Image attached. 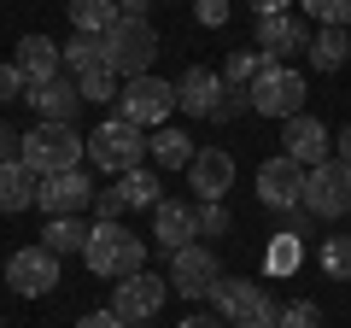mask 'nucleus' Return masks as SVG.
Returning <instances> with one entry per match:
<instances>
[{
    "mask_svg": "<svg viewBox=\"0 0 351 328\" xmlns=\"http://www.w3.org/2000/svg\"><path fill=\"white\" fill-rule=\"evenodd\" d=\"M188 188L199 194V205L205 200H228V188H234V159H228L223 147H199L193 164H188Z\"/></svg>",
    "mask_w": 351,
    "mask_h": 328,
    "instance_id": "obj_16",
    "label": "nucleus"
},
{
    "mask_svg": "<svg viewBox=\"0 0 351 328\" xmlns=\"http://www.w3.org/2000/svg\"><path fill=\"white\" fill-rule=\"evenodd\" d=\"M263 71V53H234L223 65V89H252V76Z\"/></svg>",
    "mask_w": 351,
    "mask_h": 328,
    "instance_id": "obj_31",
    "label": "nucleus"
},
{
    "mask_svg": "<svg viewBox=\"0 0 351 328\" xmlns=\"http://www.w3.org/2000/svg\"><path fill=\"white\" fill-rule=\"evenodd\" d=\"M76 328H129V323L112 311V305H106V311H88V316H76Z\"/></svg>",
    "mask_w": 351,
    "mask_h": 328,
    "instance_id": "obj_38",
    "label": "nucleus"
},
{
    "mask_svg": "<svg viewBox=\"0 0 351 328\" xmlns=\"http://www.w3.org/2000/svg\"><path fill=\"white\" fill-rule=\"evenodd\" d=\"M334 147H339V159L351 164V129H339V135H334Z\"/></svg>",
    "mask_w": 351,
    "mask_h": 328,
    "instance_id": "obj_43",
    "label": "nucleus"
},
{
    "mask_svg": "<svg viewBox=\"0 0 351 328\" xmlns=\"http://www.w3.org/2000/svg\"><path fill=\"white\" fill-rule=\"evenodd\" d=\"M147 152L158 159V170H188L199 147H193V135H188V129L164 124V129H152V135H147Z\"/></svg>",
    "mask_w": 351,
    "mask_h": 328,
    "instance_id": "obj_21",
    "label": "nucleus"
},
{
    "mask_svg": "<svg viewBox=\"0 0 351 328\" xmlns=\"http://www.w3.org/2000/svg\"><path fill=\"white\" fill-rule=\"evenodd\" d=\"M287 6H293V0H252V12H258V18H269V12H287Z\"/></svg>",
    "mask_w": 351,
    "mask_h": 328,
    "instance_id": "obj_41",
    "label": "nucleus"
},
{
    "mask_svg": "<svg viewBox=\"0 0 351 328\" xmlns=\"http://www.w3.org/2000/svg\"><path fill=\"white\" fill-rule=\"evenodd\" d=\"M0 328H6V323H0Z\"/></svg>",
    "mask_w": 351,
    "mask_h": 328,
    "instance_id": "obj_45",
    "label": "nucleus"
},
{
    "mask_svg": "<svg viewBox=\"0 0 351 328\" xmlns=\"http://www.w3.org/2000/svg\"><path fill=\"white\" fill-rule=\"evenodd\" d=\"M6 288L24 293V299H47L53 288H59V253H47V246H18L12 258H6Z\"/></svg>",
    "mask_w": 351,
    "mask_h": 328,
    "instance_id": "obj_9",
    "label": "nucleus"
},
{
    "mask_svg": "<svg viewBox=\"0 0 351 328\" xmlns=\"http://www.w3.org/2000/svg\"><path fill=\"white\" fill-rule=\"evenodd\" d=\"M258 53H263V65H281V59H293V53H311V24L293 18V12L258 18Z\"/></svg>",
    "mask_w": 351,
    "mask_h": 328,
    "instance_id": "obj_14",
    "label": "nucleus"
},
{
    "mask_svg": "<svg viewBox=\"0 0 351 328\" xmlns=\"http://www.w3.org/2000/svg\"><path fill=\"white\" fill-rule=\"evenodd\" d=\"M346 36H351V30H346Z\"/></svg>",
    "mask_w": 351,
    "mask_h": 328,
    "instance_id": "obj_46",
    "label": "nucleus"
},
{
    "mask_svg": "<svg viewBox=\"0 0 351 328\" xmlns=\"http://www.w3.org/2000/svg\"><path fill=\"white\" fill-rule=\"evenodd\" d=\"M176 106L188 117H217V106H223V76H217L211 65H193V71L176 82Z\"/></svg>",
    "mask_w": 351,
    "mask_h": 328,
    "instance_id": "obj_18",
    "label": "nucleus"
},
{
    "mask_svg": "<svg viewBox=\"0 0 351 328\" xmlns=\"http://www.w3.org/2000/svg\"><path fill=\"white\" fill-rule=\"evenodd\" d=\"M304 211L316 217H346L351 211V164L346 159H322L304 170Z\"/></svg>",
    "mask_w": 351,
    "mask_h": 328,
    "instance_id": "obj_7",
    "label": "nucleus"
},
{
    "mask_svg": "<svg viewBox=\"0 0 351 328\" xmlns=\"http://www.w3.org/2000/svg\"><path fill=\"white\" fill-rule=\"evenodd\" d=\"M29 94V82L18 76V65H0V106H12V100H24Z\"/></svg>",
    "mask_w": 351,
    "mask_h": 328,
    "instance_id": "obj_35",
    "label": "nucleus"
},
{
    "mask_svg": "<svg viewBox=\"0 0 351 328\" xmlns=\"http://www.w3.org/2000/svg\"><path fill=\"white\" fill-rule=\"evenodd\" d=\"M94 205V182L88 170H59V176H41L36 182V211L47 217H82Z\"/></svg>",
    "mask_w": 351,
    "mask_h": 328,
    "instance_id": "obj_12",
    "label": "nucleus"
},
{
    "mask_svg": "<svg viewBox=\"0 0 351 328\" xmlns=\"http://www.w3.org/2000/svg\"><path fill=\"white\" fill-rule=\"evenodd\" d=\"M211 305H217V316H228V323H269V316H276L263 281H246V276H223L211 288Z\"/></svg>",
    "mask_w": 351,
    "mask_h": 328,
    "instance_id": "obj_11",
    "label": "nucleus"
},
{
    "mask_svg": "<svg viewBox=\"0 0 351 328\" xmlns=\"http://www.w3.org/2000/svg\"><path fill=\"white\" fill-rule=\"evenodd\" d=\"M258 200L269 205V211H293V205L304 200V170L287 159V152L263 159V170H258Z\"/></svg>",
    "mask_w": 351,
    "mask_h": 328,
    "instance_id": "obj_15",
    "label": "nucleus"
},
{
    "mask_svg": "<svg viewBox=\"0 0 351 328\" xmlns=\"http://www.w3.org/2000/svg\"><path fill=\"white\" fill-rule=\"evenodd\" d=\"M304 18H316V30H351V0H299Z\"/></svg>",
    "mask_w": 351,
    "mask_h": 328,
    "instance_id": "obj_29",
    "label": "nucleus"
},
{
    "mask_svg": "<svg viewBox=\"0 0 351 328\" xmlns=\"http://www.w3.org/2000/svg\"><path fill=\"white\" fill-rule=\"evenodd\" d=\"M346 59H351V36L346 30H316L311 36V65L316 71H339Z\"/></svg>",
    "mask_w": 351,
    "mask_h": 328,
    "instance_id": "obj_25",
    "label": "nucleus"
},
{
    "mask_svg": "<svg viewBox=\"0 0 351 328\" xmlns=\"http://www.w3.org/2000/svg\"><path fill=\"white\" fill-rule=\"evenodd\" d=\"M6 159H18V129L0 124V164H6Z\"/></svg>",
    "mask_w": 351,
    "mask_h": 328,
    "instance_id": "obj_39",
    "label": "nucleus"
},
{
    "mask_svg": "<svg viewBox=\"0 0 351 328\" xmlns=\"http://www.w3.org/2000/svg\"><path fill=\"white\" fill-rule=\"evenodd\" d=\"M59 53H64V71H71V76H82V71H94V65H106L100 36H71Z\"/></svg>",
    "mask_w": 351,
    "mask_h": 328,
    "instance_id": "obj_27",
    "label": "nucleus"
},
{
    "mask_svg": "<svg viewBox=\"0 0 351 328\" xmlns=\"http://www.w3.org/2000/svg\"><path fill=\"white\" fill-rule=\"evenodd\" d=\"M176 112V82H164V76H129L123 89H117V117H129L135 129H164Z\"/></svg>",
    "mask_w": 351,
    "mask_h": 328,
    "instance_id": "obj_6",
    "label": "nucleus"
},
{
    "mask_svg": "<svg viewBox=\"0 0 351 328\" xmlns=\"http://www.w3.org/2000/svg\"><path fill=\"white\" fill-rule=\"evenodd\" d=\"M71 82H76V94H82L88 106H106V100H117V89H123V82H117V71H112V65H94V71L71 76Z\"/></svg>",
    "mask_w": 351,
    "mask_h": 328,
    "instance_id": "obj_26",
    "label": "nucleus"
},
{
    "mask_svg": "<svg viewBox=\"0 0 351 328\" xmlns=\"http://www.w3.org/2000/svg\"><path fill=\"white\" fill-rule=\"evenodd\" d=\"M293 264H299V240H293V235H281L276 246H269V270H276V276H287Z\"/></svg>",
    "mask_w": 351,
    "mask_h": 328,
    "instance_id": "obj_34",
    "label": "nucleus"
},
{
    "mask_svg": "<svg viewBox=\"0 0 351 328\" xmlns=\"http://www.w3.org/2000/svg\"><path fill=\"white\" fill-rule=\"evenodd\" d=\"M176 328H223V316H205V311H199V316H182Z\"/></svg>",
    "mask_w": 351,
    "mask_h": 328,
    "instance_id": "obj_40",
    "label": "nucleus"
},
{
    "mask_svg": "<svg viewBox=\"0 0 351 328\" xmlns=\"http://www.w3.org/2000/svg\"><path fill=\"white\" fill-rule=\"evenodd\" d=\"M164 281H170L182 299H211V288L223 281V258H217L211 246H199V240H193V246L170 253V276H164Z\"/></svg>",
    "mask_w": 351,
    "mask_h": 328,
    "instance_id": "obj_8",
    "label": "nucleus"
},
{
    "mask_svg": "<svg viewBox=\"0 0 351 328\" xmlns=\"http://www.w3.org/2000/svg\"><path fill=\"white\" fill-rule=\"evenodd\" d=\"M304 94H311V82H304V71H293V65H263L258 76H252V89H246V100H252V112L258 117H299L304 112Z\"/></svg>",
    "mask_w": 351,
    "mask_h": 328,
    "instance_id": "obj_5",
    "label": "nucleus"
},
{
    "mask_svg": "<svg viewBox=\"0 0 351 328\" xmlns=\"http://www.w3.org/2000/svg\"><path fill=\"white\" fill-rule=\"evenodd\" d=\"M82 152L88 141L76 135L71 124H36L29 135H18V164L29 176H59V170H82Z\"/></svg>",
    "mask_w": 351,
    "mask_h": 328,
    "instance_id": "obj_2",
    "label": "nucleus"
},
{
    "mask_svg": "<svg viewBox=\"0 0 351 328\" xmlns=\"http://www.w3.org/2000/svg\"><path fill=\"white\" fill-rule=\"evenodd\" d=\"M123 188H106V194H94V211H100V223H117V211H123Z\"/></svg>",
    "mask_w": 351,
    "mask_h": 328,
    "instance_id": "obj_36",
    "label": "nucleus"
},
{
    "mask_svg": "<svg viewBox=\"0 0 351 328\" xmlns=\"http://www.w3.org/2000/svg\"><path fill=\"white\" fill-rule=\"evenodd\" d=\"M281 152H287L299 170H311V164L334 159V129H328L322 117L299 112V117H287V129H281Z\"/></svg>",
    "mask_w": 351,
    "mask_h": 328,
    "instance_id": "obj_13",
    "label": "nucleus"
},
{
    "mask_svg": "<svg viewBox=\"0 0 351 328\" xmlns=\"http://www.w3.org/2000/svg\"><path fill=\"white\" fill-rule=\"evenodd\" d=\"M276 328H322V311L311 299H293L287 311H276Z\"/></svg>",
    "mask_w": 351,
    "mask_h": 328,
    "instance_id": "obj_32",
    "label": "nucleus"
},
{
    "mask_svg": "<svg viewBox=\"0 0 351 328\" xmlns=\"http://www.w3.org/2000/svg\"><path fill=\"white\" fill-rule=\"evenodd\" d=\"M193 18H199L205 30H217V24H228V0H199V6H193Z\"/></svg>",
    "mask_w": 351,
    "mask_h": 328,
    "instance_id": "obj_37",
    "label": "nucleus"
},
{
    "mask_svg": "<svg viewBox=\"0 0 351 328\" xmlns=\"http://www.w3.org/2000/svg\"><path fill=\"white\" fill-rule=\"evenodd\" d=\"M117 188H123V200H129V205H147V211L164 200V182L152 176V170H129V176H117Z\"/></svg>",
    "mask_w": 351,
    "mask_h": 328,
    "instance_id": "obj_28",
    "label": "nucleus"
},
{
    "mask_svg": "<svg viewBox=\"0 0 351 328\" xmlns=\"http://www.w3.org/2000/svg\"><path fill=\"white\" fill-rule=\"evenodd\" d=\"M64 12H71L76 36H106V30L123 18V6H117V0H64Z\"/></svg>",
    "mask_w": 351,
    "mask_h": 328,
    "instance_id": "obj_22",
    "label": "nucleus"
},
{
    "mask_svg": "<svg viewBox=\"0 0 351 328\" xmlns=\"http://www.w3.org/2000/svg\"><path fill=\"white\" fill-rule=\"evenodd\" d=\"M152 235H158L164 253H182V246L199 240V211L182 205V200H158V205H152Z\"/></svg>",
    "mask_w": 351,
    "mask_h": 328,
    "instance_id": "obj_17",
    "label": "nucleus"
},
{
    "mask_svg": "<svg viewBox=\"0 0 351 328\" xmlns=\"http://www.w3.org/2000/svg\"><path fill=\"white\" fill-rule=\"evenodd\" d=\"M82 264L94 270L100 281H129V276H141V270H147V240L129 235L123 223H88Z\"/></svg>",
    "mask_w": 351,
    "mask_h": 328,
    "instance_id": "obj_1",
    "label": "nucleus"
},
{
    "mask_svg": "<svg viewBox=\"0 0 351 328\" xmlns=\"http://www.w3.org/2000/svg\"><path fill=\"white\" fill-rule=\"evenodd\" d=\"M164 299H170V281L152 276V270H141V276H129V281H112V311L123 316L129 328L152 323V316L164 311Z\"/></svg>",
    "mask_w": 351,
    "mask_h": 328,
    "instance_id": "obj_10",
    "label": "nucleus"
},
{
    "mask_svg": "<svg viewBox=\"0 0 351 328\" xmlns=\"http://www.w3.org/2000/svg\"><path fill=\"white\" fill-rule=\"evenodd\" d=\"M100 47H106V65L117 71V82H129V76L152 71V59H158V30H152L147 18H117L100 36Z\"/></svg>",
    "mask_w": 351,
    "mask_h": 328,
    "instance_id": "obj_4",
    "label": "nucleus"
},
{
    "mask_svg": "<svg viewBox=\"0 0 351 328\" xmlns=\"http://www.w3.org/2000/svg\"><path fill=\"white\" fill-rule=\"evenodd\" d=\"M88 159H94V170H106V176H129V170H141V159H147V129H135L129 117H106V124L88 129Z\"/></svg>",
    "mask_w": 351,
    "mask_h": 328,
    "instance_id": "obj_3",
    "label": "nucleus"
},
{
    "mask_svg": "<svg viewBox=\"0 0 351 328\" xmlns=\"http://www.w3.org/2000/svg\"><path fill=\"white\" fill-rule=\"evenodd\" d=\"M199 235H228V200H205L199 205Z\"/></svg>",
    "mask_w": 351,
    "mask_h": 328,
    "instance_id": "obj_33",
    "label": "nucleus"
},
{
    "mask_svg": "<svg viewBox=\"0 0 351 328\" xmlns=\"http://www.w3.org/2000/svg\"><path fill=\"white\" fill-rule=\"evenodd\" d=\"M29 205H36V176L18 159H6L0 164V211L12 217V211H29Z\"/></svg>",
    "mask_w": 351,
    "mask_h": 328,
    "instance_id": "obj_23",
    "label": "nucleus"
},
{
    "mask_svg": "<svg viewBox=\"0 0 351 328\" xmlns=\"http://www.w3.org/2000/svg\"><path fill=\"white\" fill-rule=\"evenodd\" d=\"M322 270H328L334 281H351V235L322 240Z\"/></svg>",
    "mask_w": 351,
    "mask_h": 328,
    "instance_id": "obj_30",
    "label": "nucleus"
},
{
    "mask_svg": "<svg viewBox=\"0 0 351 328\" xmlns=\"http://www.w3.org/2000/svg\"><path fill=\"white\" fill-rule=\"evenodd\" d=\"M29 106H36V124H71L76 106H82V94H76L71 76H53V82H36V89L24 94Z\"/></svg>",
    "mask_w": 351,
    "mask_h": 328,
    "instance_id": "obj_20",
    "label": "nucleus"
},
{
    "mask_svg": "<svg viewBox=\"0 0 351 328\" xmlns=\"http://www.w3.org/2000/svg\"><path fill=\"white\" fill-rule=\"evenodd\" d=\"M234 328H276V316H269V323H234Z\"/></svg>",
    "mask_w": 351,
    "mask_h": 328,
    "instance_id": "obj_44",
    "label": "nucleus"
},
{
    "mask_svg": "<svg viewBox=\"0 0 351 328\" xmlns=\"http://www.w3.org/2000/svg\"><path fill=\"white\" fill-rule=\"evenodd\" d=\"M12 65H18V76H24L29 89H36V82H53V76L64 71V53H59V41H47V36H24L12 47Z\"/></svg>",
    "mask_w": 351,
    "mask_h": 328,
    "instance_id": "obj_19",
    "label": "nucleus"
},
{
    "mask_svg": "<svg viewBox=\"0 0 351 328\" xmlns=\"http://www.w3.org/2000/svg\"><path fill=\"white\" fill-rule=\"evenodd\" d=\"M117 6H123V18H147V6H152V0H117Z\"/></svg>",
    "mask_w": 351,
    "mask_h": 328,
    "instance_id": "obj_42",
    "label": "nucleus"
},
{
    "mask_svg": "<svg viewBox=\"0 0 351 328\" xmlns=\"http://www.w3.org/2000/svg\"><path fill=\"white\" fill-rule=\"evenodd\" d=\"M41 246H47V253H82L88 246V223L82 217H47V229H41Z\"/></svg>",
    "mask_w": 351,
    "mask_h": 328,
    "instance_id": "obj_24",
    "label": "nucleus"
}]
</instances>
